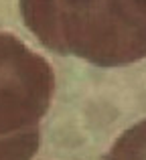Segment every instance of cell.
<instances>
[{
  "label": "cell",
  "instance_id": "1",
  "mask_svg": "<svg viewBox=\"0 0 146 160\" xmlns=\"http://www.w3.org/2000/svg\"><path fill=\"white\" fill-rule=\"evenodd\" d=\"M18 10L57 55L103 69L146 59V0H18Z\"/></svg>",
  "mask_w": 146,
  "mask_h": 160
},
{
  "label": "cell",
  "instance_id": "2",
  "mask_svg": "<svg viewBox=\"0 0 146 160\" xmlns=\"http://www.w3.org/2000/svg\"><path fill=\"white\" fill-rule=\"evenodd\" d=\"M55 95V71L12 32L0 31V138L39 130Z\"/></svg>",
  "mask_w": 146,
  "mask_h": 160
},
{
  "label": "cell",
  "instance_id": "3",
  "mask_svg": "<svg viewBox=\"0 0 146 160\" xmlns=\"http://www.w3.org/2000/svg\"><path fill=\"white\" fill-rule=\"evenodd\" d=\"M103 160H146V120L120 134Z\"/></svg>",
  "mask_w": 146,
  "mask_h": 160
},
{
  "label": "cell",
  "instance_id": "4",
  "mask_svg": "<svg viewBox=\"0 0 146 160\" xmlns=\"http://www.w3.org/2000/svg\"><path fill=\"white\" fill-rule=\"evenodd\" d=\"M39 130L10 138H0V160H33L39 150Z\"/></svg>",
  "mask_w": 146,
  "mask_h": 160
}]
</instances>
